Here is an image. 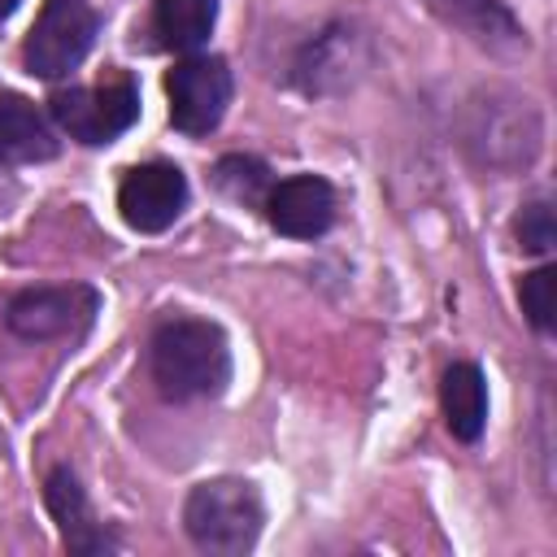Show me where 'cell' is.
<instances>
[{"mask_svg": "<svg viewBox=\"0 0 557 557\" xmlns=\"http://www.w3.org/2000/svg\"><path fill=\"white\" fill-rule=\"evenodd\" d=\"M261 522H265L261 492L235 474L205 479L183 500V527L191 544L205 553H222V557L248 553L261 535Z\"/></svg>", "mask_w": 557, "mask_h": 557, "instance_id": "cell-2", "label": "cell"}, {"mask_svg": "<svg viewBox=\"0 0 557 557\" xmlns=\"http://www.w3.org/2000/svg\"><path fill=\"white\" fill-rule=\"evenodd\" d=\"M270 170L257 157H222L218 161V187L235 200H265L270 191Z\"/></svg>", "mask_w": 557, "mask_h": 557, "instance_id": "cell-14", "label": "cell"}, {"mask_svg": "<svg viewBox=\"0 0 557 557\" xmlns=\"http://www.w3.org/2000/svg\"><path fill=\"white\" fill-rule=\"evenodd\" d=\"M52 117L57 126L87 144V148H100V144H113L117 135H126L139 117V87L131 83V74H113L96 87H70V91H57L52 100Z\"/></svg>", "mask_w": 557, "mask_h": 557, "instance_id": "cell-3", "label": "cell"}, {"mask_svg": "<svg viewBox=\"0 0 557 557\" xmlns=\"http://www.w3.org/2000/svg\"><path fill=\"white\" fill-rule=\"evenodd\" d=\"M213 22H218V0H157L152 4V30L174 52L200 48L213 35Z\"/></svg>", "mask_w": 557, "mask_h": 557, "instance_id": "cell-12", "label": "cell"}, {"mask_svg": "<svg viewBox=\"0 0 557 557\" xmlns=\"http://www.w3.org/2000/svg\"><path fill=\"white\" fill-rule=\"evenodd\" d=\"M261 205H265L270 226L287 239H318L335 222V191L318 174H292V178L270 183Z\"/></svg>", "mask_w": 557, "mask_h": 557, "instance_id": "cell-8", "label": "cell"}, {"mask_svg": "<svg viewBox=\"0 0 557 557\" xmlns=\"http://www.w3.org/2000/svg\"><path fill=\"white\" fill-rule=\"evenodd\" d=\"M44 500H48V513L57 518L61 540H65L70 553H113V548H117V540L96 522V513H91V505H87V492L78 487V479H74L70 466L48 470V479H44Z\"/></svg>", "mask_w": 557, "mask_h": 557, "instance_id": "cell-9", "label": "cell"}, {"mask_svg": "<svg viewBox=\"0 0 557 557\" xmlns=\"http://www.w3.org/2000/svg\"><path fill=\"white\" fill-rule=\"evenodd\" d=\"M440 409L461 444H474L487 426V379L474 361H453L440 379Z\"/></svg>", "mask_w": 557, "mask_h": 557, "instance_id": "cell-11", "label": "cell"}, {"mask_svg": "<svg viewBox=\"0 0 557 557\" xmlns=\"http://www.w3.org/2000/svg\"><path fill=\"white\" fill-rule=\"evenodd\" d=\"M444 22H453V26H461V30H470L474 39H483V44H496V39H505V44H518L522 39V30H518V22H513V13L500 4V0H426Z\"/></svg>", "mask_w": 557, "mask_h": 557, "instance_id": "cell-13", "label": "cell"}, {"mask_svg": "<svg viewBox=\"0 0 557 557\" xmlns=\"http://www.w3.org/2000/svg\"><path fill=\"white\" fill-rule=\"evenodd\" d=\"M170 91V122L183 135H209L231 104V70L222 57H187L165 78Z\"/></svg>", "mask_w": 557, "mask_h": 557, "instance_id": "cell-5", "label": "cell"}, {"mask_svg": "<svg viewBox=\"0 0 557 557\" xmlns=\"http://www.w3.org/2000/svg\"><path fill=\"white\" fill-rule=\"evenodd\" d=\"M553 239H557V231H553V209H548V200L527 205L522 218H518V244H522L527 252L544 257V252H553Z\"/></svg>", "mask_w": 557, "mask_h": 557, "instance_id": "cell-16", "label": "cell"}, {"mask_svg": "<svg viewBox=\"0 0 557 557\" xmlns=\"http://www.w3.org/2000/svg\"><path fill=\"white\" fill-rule=\"evenodd\" d=\"M57 135L48 117L17 91H0V161L4 165H30L57 157Z\"/></svg>", "mask_w": 557, "mask_h": 557, "instance_id": "cell-10", "label": "cell"}, {"mask_svg": "<svg viewBox=\"0 0 557 557\" xmlns=\"http://www.w3.org/2000/svg\"><path fill=\"white\" fill-rule=\"evenodd\" d=\"M553 287H557V270L553 265H540L522 278L518 296H522V313L535 331H548L553 326Z\"/></svg>", "mask_w": 557, "mask_h": 557, "instance_id": "cell-15", "label": "cell"}, {"mask_svg": "<svg viewBox=\"0 0 557 557\" xmlns=\"http://www.w3.org/2000/svg\"><path fill=\"white\" fill-rule=\"evenodd\" d=\"M117 209H122V222L139 235H157V231L174 226L178 213L187 209L183 170L170 161H148V165L126 170V178L117 187Z\"/></svg>", "mask_w": 557, "mask_h": 557, "instance_id": "cell-6", "label": "cell"}, {"mask_svg": "<svg viewBox=\"0 0 557 557\" xmlns=\"http://www.w3.org/2000/svg\"><path fill=\"white\" fill-rule=\"evenodd\" d=\"M148 366L165 400H205L231 383V344L218 322L165 318L152 331Z\"/></svg>", "mask_w": 557, "mask_h": 557, "instance_id": "cell-1", "label": "cell"}, {"mask_svg": "<svg viewBox=\"0 0 557 557\" xmlns=\"http://www.w3.org/2000/svg\"><path fill=\"white\" fill-rule=\"evenodd\" d=\"M13 9H17V0H0V22H4V17L13 13Z\"/></svg>", "mask_w": 557, "mask_h": 557, "instance_id": "cell-17", "label": "cell"}, {"mask_svg": "<svg viewBox=\"0 0 557 557\" xmlns=\"http://www.w3.org/2000/svg\"><path fill=\"white\" fill-rule=\"evenodd\" d=\"M96 30H100V17L87 0H44L26 35L22 61L35 78H65L91 52Z\"/></svg>", "mask_w": 557, "mask_h": 557, "instance_id": "cell-4", "label": "cell"}, {"mask_svg": "<svg viewBox=\"0 0 557 557\" xmlns=\"http://www.w3.org/2000/svg\"><path fill=\"white\" fill-rule=\"evenodd\" d=\"M91 313H96L91 287H26L9 300L4 326L22 339H52V335L83 331Z\"/></svg>", "mask_w": 557, "mask_h": 557, "instance_id": "cell-7", "label": "cell"}]
</instances>
